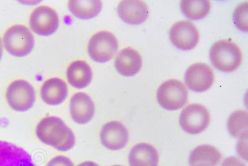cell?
<instances>
[{
    "mask_svg": "<svg viewBox=\"0 0 248 166\" xmlns=\"http://www.w3.org/2000/svg\"><path fill=\"white\" fill-rule=\"evenodd\" d=\"M35 133L42 143L59 151H68L75 145L74 132L57 116H47L42 119L37 126Z\"/></svg>",
    "mask_w": 248,
    "mask_h": 166,
    "instance_id": "1",
    "label": "cell"
},
{
    "mask_svg": "<svg viewBox=\"0 0 248 166\" xmlns=\"http://www.w3.org/2000/svg\"><path fill=\"white\" fill-rule=\"evenodd\" d=\"M212 65L221 72H232L240 67L242 52L234 42L220 40L213 44L210 50Z\"/></svg>",
    "mask_w": 248,
    "mask_h": 166,
    "instance_id": "2",
    "label": "cell"
},
{
    "mask_svg": "<svg viewBox=\"0 0 248 166\" xmlns=\"http://www.w3.org/2000/svg\"><path fill=\"white\" fill-rule=\"evenodd\" d=\"M4 47L13 56L24 57L34 47V37L27 27L15 25L8 29L3 36Z\"/></svg>",
    "mask_w": 248,
    "mask_h": 166,
    "instance_id": "3",
    "label": "cell"
},
{
    "mask_svg": "<svg viewBox=\"0 0 248 166\" xmlns=\"http://www.w3.org/2000/svg\"><path fill=\"white\" fill-rule=\"evenodd\" d=\"M188 91L185 84L177 79L164 82L157 90L156 99L164 109H179L187 102Z\"/></svg>",
    "mask_w": 248,
    "mask_h": 166,
    "instance_id": "4",
    "label": "cell"
},
{
    "mask_svg": "<svg viewBox=\"0 0 248 166\" xmlns=\"http://www.w3.org/2000/svg\"><path fill=\"white\" fill-rule=\"evenodd\" d=\"M118 50V41L112 33L99 32L90 39L88 52L91 59L98 63L110 61Z\"/></svg>",
    "mask_w": 248,
    "mask_h": 166,
    "instance_id": "5",
    "label": "cell"
},
{
    "mask_svg": "<svg viewBox=\"0 0 248 166\" xmlns=\"http://www.w3.org/2000/svg\"><path fill=\"white\" fill-rule=\"evenodd\" d=\"M6 98L13 110L18 112H26L34 105L35 90L28 82L17 80L9 85Z\"/></svg>",
    "mask_w": 248,
    "mask_h": 166,
    "instance_id": "6",
    "label": "cell"
},
{
    "mask_svg": "<svg viewBox=\"0 0 248 166\" xmlns=\"http://www.w3.org/2000/svg\"><path fill=\"white\" fill-rule=\"evenodd\" d=\"M210 115L204 106L190 104L181 112L179 124L184 132L191 134L201 133L209 127Z\"/></svg>",
    "mask_w": 248,
    "mask_h": 166,
    "instance_id": "7",
    "label": "cell"
},
{
    "mask_svg": "<svg viewBox=\"0 0 248 166\" xmlns=\"http://www.w3.org/2000/svg\"><path fill=\"white\" fill-rule=\"evenodd\" d=\"M59 25L58 14L48 6H39L31 13L30 28L33 32L40 36H48L54 34Z\"/></svg>",
    "mask_w": 248,
    "mask_h": 166,
    "instance_id": "8",
    "label": "cell"
},
{
    "mask_svg": "<svg viewBox=\"0 0 248 166\" xmlns=\"http://www.w3.org/2000/svg\"><path fill=\"white\" fill-rule=\"evenodd\" d=\"M170 41L175 47L183 50L194 49L200 39L198 29L188 21L176 22L170 30Z\"/></svg>",
    "mask_w": 248,
    "mask_h": 166,
    "instance_id": "9",
    "label": "cell"
},
{
    "mask_svg": "<svg viewBox=\"0 0 248 166\" xmlns=\"http://www.w3.org/2000/svg\"><path fill=\"white\" fill-rule=\"evenodd\" d=\"M215 77L213 70L205 63H195L187 68L185 82L192 91H207L213 85Z\"/></svg>",
    "mask_w": 248,
    "mask_h": 166,
    "instance_id": "10",
    "label": "cell"
},
{
    "mask_svg": "<svg viewBox=\"0 0 248 166\" xmlns=\"http://www.w3.org/2000/svg\"><path fill=\"white\" fill-rule=\"evenodd\" d=\"M102 145L107 149L117 150L125 148L128 141V133L123 123L109 121L102 127L100 131Z\"/></svg>",
    "mask_w": 248,
    "mask_h": 166,
    "instance_id": "11",
    "label": "cell"
},
{
    "mask_svg": "<svg viewBox=\"0 0 248 166\" xmlns=\"http://www.w3.org/2000/svg\"><path fill=\"white\" fill-rule=\"evenodd\" d=\"M70 112L75 123L85 125L94 116V103L89 95L85 93H77L70 100Z\"/></svg>",
    "mask_w": 248,
    "mask_h": 166,
    "instance_id": "12",
    "label": "cell"
},
{
    "mask_svg": "<svg viewBox=\"0 0 248 166\" xmlns=\"http://www.w3.org/2000/svg\"><path fill=\"white\" fill-rule=\"evenodd\" d=\"M0 166H35L31 155L23 148L0 141Z\"/></svg>",
    "mask_w": 248,
    "mask_h": 166,
    "instance_id": "13",
    "label": "cell"
},
{
    "mask_svg": "<svg viewBox=\"0 0 248 166\" xmlns=\"http://www.w3.org/2000/svg\"><path fill=\"white\" fill-rule=\"evenodd\" d=\"M117 13L125 23L139 24L147 20L149 11L147 4L143 1L127 0L120 2L118 4Z\"/></svg>",
    "mask_w": 248,
    "mask_h": 166,
    "instance_id": "14",
    "label": "cell"
},
{
    "mask_svg": "<svg viewBox=\"0 0 248 166\" xmlns=\"http://www.w3.org/2000/svg\"><path fill=\"white\" fill-rule=\"evenodd\" d=\"M114 66L117 71L124 76H134L142 67V58L134 49L124 48L117 54Z\"/></svg>",
    "mask_w": 248,
    "mask_h": 166,
    "instance_id": "15",
    "label": "cell"
},
{
    "mask_svg": "<svg viewBox=\"0 0 248 166\" xmlns=\"http://www.w3.org/2000/svg\"><path fill=\"white\" fill-rule=\"evenodd\" d=\"M68 94V87L65 81L57 77L46 81L41 88L42 100L50 106L61 105L65 100Z\"/></svg>",
    "mask_w": 248,
    "mask_h": 166,
    "instance_id": "16",
    "label": "cell"
},
{
    "mask_svg": "<svg viewBox=\"0 0 248 166\" xmlns=\"http://www.w3.org/2000/svg\"><path fill=\"white\" fill-rule=\"evenodd\" d=\"M159 155L154 147L141 143L133 147L128 155L130 166H158Z\"/></svg>",
    "mask_w": 248,
    "mask_h": 166,
    "instance_id": "17",
    "label": "cell"
},
{
    "mask_svg": "<svg viewBox=\"0 0 248 166\" xmlns=\"http://www.w3.org/2000/svg\"><path fill=\"white\" fill-rule=\"evenodd\" d=\"M92 68L85 61L74 62L70 64L66 71L68 83L78 89L87 87L92 81Z\"/></svg>",
    "mask_w": 248,
    "mask_h": 166,
    "instance_id": "18",
    "label": "cell"
},
{
    "mask_svg": "<svg viewBox=\"0 0 248 166\" xmlns=\"http://www.w3.org/2000/svg\"><path fill=\"white\" fill-rule=\"evenodd\" d=\"M221 154L212 145L199 146L190 152L189 166H217L221 159Z\"/></svg>",
    "mask_w": 248,
    "mask_h": 166,
    "instance_id": "19",
    "label": "cell"
},
{
    "mask_svg": "<svg viewBox=\"0 0 248 166\" xmlns=\"http://www.w3.org/2000/svg\"><path fill=\"white\" fill-rule=\"evenodd\" d=\"M68 9L70 12L78 18L81 19H90L96 17L102 10L101 1H79L72 0L68 2Z\"/></svg>",
    "mask_w": 248,
    "mask_h": 166,
    "instance_id": "20",
    "label": "cell"
},
{
    "mask_svg": "<svg viewBox=\"0 0 248 166\" xmlns=\"http://www.w3.org/2000/svg\"><path fill=\"white\" fill-rule=\"evenodd\" d=\"M248 115L245 111L232 113L228 120V130L234 138L247 139L248 136Z\"/></svg>",
    "mask_w": 248,
    "mask_h": 166,
    "instance_id": "21",
    "label": "cell"
},
{
    "mask_svg": "<svg viewBox=\"0 0 248 166\" xmlns=\"http://www.w3.org/2000/svg\"><path fill=\"white\" fill-rule=\"evenodd\" d=\"M210 2L207 0H184L181 1V12L188 18L200 19L205 17L210 10Z\"/></svg>",
    "mask_w": 248,
    "mask_h": 166,
    "instance_id": "22",
    "label": "cell"
},
{
    "mask_svg": "<svg viewBox=\"0 0 248 166\" xmlns=\"http://www.w3.org/2000/svg\"><path fill=\"white\" fill-rule=\"evenodd\" d=\"M234 23L241 30L248 31V3H241L236 8L233 14Z\"/></svg>",
    "mask_w": 248,
    "mask_h": 166,
    "instance_id": "23",
    "label": "cell"
},
{
    "mask_svg": "<svg viewBox=\"0 0 248 166\" xmlns=\"http://www.w3.org/2000/svg\"><path fill=\"white\" fill-rule=\"evenodd\" d=\"M46 166H75V165L67 157L58 156L51 159Z\"/></svg>",
    "mask_w": 248,
    "mask_h": 166,
    "instance_id": "24",
    "label": "cell"
},
{
    "mask_svg": "<svg viewBox=\"0 0 248 166\" xmlns=\"http://www.w3.org/2000/svg\"><path fill=\"white\" fill-rule=\"evenodd\" d=\"M221 166H246V165L235 157H229L223 161Z\"/></svg>",
    "mask_w": 248,
    "mask_h": 166,
    "instance_id": "25",
    "label": "cell"
},
{
    "mask_svg": "<svg viewBox=\"0 0 248 166\" xmlns=\"http://www.w3.org/2000/svg\"><path fill=\"white\" fill-rule=\"evenodd\" d=\"M78 166H99L97 164L93 162V161H85L81 163Z\"/></svg>",
    "mask_w": 248,
    "mask_h": 166,
    "instance_id": "26",
    "label": "cell"
},
{
    "mask_svg": "<svg viewBox=\"0 0 248 166\" xmlns=\"http://www.w3.org/2000/svg\"><path fill=\"white\" fill-rule=\"evenodd\" d=\"M2 55H3V46H2L1 39L0 38V61H1Z\"/></svg>",
    "mask_w": 248,
    "mask_h": 166,
    "instance_id": "27",
    "label": "cell"
},
{
    "mask_svg": "<svg viewBox=\"0 0 248 166\" xmlns=\"http://www.w3.org/2000/svg\"><path fill=\"white\" fill-rule=\"evenodd\" d=\"M121 166V165H114V166Z\"/></svg>",
    "mask_w": 248,
    "mask_h": 166,
    "instance_id": "28",
    "label": "cell"
}]
</instances>
